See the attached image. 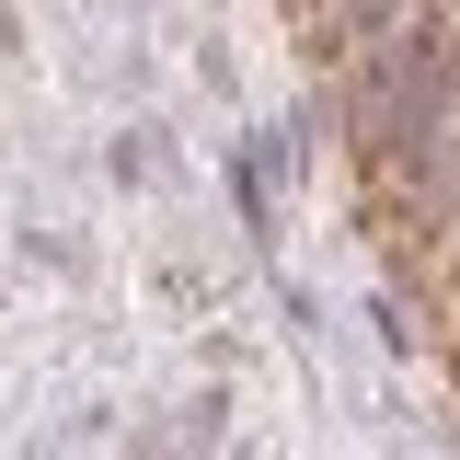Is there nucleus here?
I'll return each instance as SVG.
<instances>
[{
	"label": "nucleus",
	"instance_id": "f257e3e1",
	"mask_svg": "<svg viewBox=\"0 0 460 460\" xmlns=\"http://www.w3.org/2000/svg\"><path fill=\"white\" fill-rule=\"evenodd\" d=\"M414 0H334V58H357V47H380Z\"/></svg>",
	"mask_w": 460,
	"mask_h": 460
},
{
	"label": "nucleus",
	"instance_id": "f03ea898",
	"mask_svg": "<svg viewBox=\"0 0 460 460\" xmlns=\"http://www.w3.org/2000/svg\"><path fill=\"white\" fill-rule=\"evenodd\" d=\"M115 172H127V184H162V172H172L162 127H127V138H115Z\"/></svg>",
	"mask_w": 460,
	"mask_h": 460
}]
</instances>
